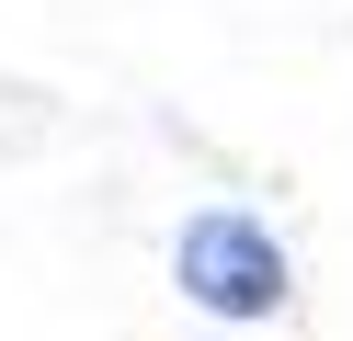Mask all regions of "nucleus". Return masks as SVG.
<instances>
[{
  "mask_svg": "<svg viewBox=\"0 0 353 341\" xmlns=\"http://www.w3.org/2000/svg\"><path fill=\"white\" fill-rule=\"evenodd\" d=\"M183 296L216 307V318H262L285 296V250L262 239L251 216H194L183 227Z\"/></svg>",
  "mask_w": 353,
  "mask_h": 341,
  "instance_id": "1",
  "label": "nucleus"
}]
</instances>
